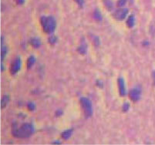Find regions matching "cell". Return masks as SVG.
Here are the masks:
<instances>
[{
	"label": "cell",
	"instance_id": "1",
	"mask_svg": "<svg viewBox=\"0 0 155 145\" xmlns=\"http://www.w3.org/2000/svg\"><path fill=\"white\" fill-rule=\"evenodd\" d=\"M35 132V128L31 124H22L20 127H13L12 130V135L17 138H27L32 136Z\"/></svg>",
	"mask_w": 155,
	"mask_h": 145
},
{
	"label": "cell",
	"instance_id": "2",
	"mask_svg": "<svg viewBox=\"0 0 155 145\" xmlns=\"http://www.w3.org/2000/svg\"><path fill=\"white\" fill-rule=\"evenodd\" d=\"M41 26L46 33L52 34L55 31L56 22L53 16H43L40 20Z\"/></svg>",
	"mask_w": 155,
	"mask_h": 145
},
{
	"label": "cell",
	"instance_id": "3",
	"mask_svg": "<svg viewBox=\"0 0 155 145\" xmlns=\"http://www.w3.org/2000/svg\"><path fill=\"white\" fill-rule=\"evenodd\" d=\"M80 103L81 107H82V110L85 116L86 117H91L93 114V107L91 100L86 97H82L80 100Z\"/></svg>",
	"mask_w": 155,
	"mask_h": 145
},
{
	"label": "cell",
	"instance_id": "4",
	"mask_svg": "<svg viewBox=\"0 0 155 145\" xmlns=\"http://www.w3.org/2000/svg\"><path fill=\"white\" fill-rule=\"evenodd\" d=\"M141 89L139 86H136L129 92L130 98L134 102L138 101L141 98Z\"/></svg>",
	"mask_w": 155,
	"mask_h": 145
},
{
	"label": "cell",
	"instance_id": "5",
	"mask_svg": "<svg viewBox=\"0 0 155 145\" xmlns=\"http://www.w3.org/2000/svg\"><path fill=\"white\" fill-rule=\"evenodd\" d=\"M21 59L20 57H16V59H14L13 62L12 63V65L10 67V72L12 75H15L17 72H19L21 68Z\"/></svg>",
	"mask_w": 155,
	"mask_h": 145
},
{
	"label": "cell",
	"instance_id": "6",
	"mask_svg": "<svg viewBox=\"0 0 155 145\" xmlns=\"http://www.w3.org/2000/svg\"><path fill=\"white\" fill-rule=\"evenodd\" d=\"M128 13V9L125 8L119 9L116 10L114 13V17L118 20H123L127 16Z\"/></svg>",
	"mask_w": 155,
	"mask_h": 145
},
{
	"label": "cell",
	"instance_id": "7",
	"mask_svg": "<svg viewBox=\"0 0 155 145\" xmlns=\"http://www.w3.org/2000/svg\"><path fill=\"white\" fill-rule=\"evenodd\" d=\"M118 86H119V91L121 96H124L126 95V86L125 83H124V79L119 78L118 79Z\"/></svg>",
	"mask_w": 155,
	"mask_h": 145
},
{
	"label": "cell",
	"instance_id": "8",
	"mask_svg": "<svg viewBox=\"0 0 155 145\" xmlns=\"http://www.w3.org/2000/svg\"><path fill=\"white\" fill-rule=\"evenodd\" d=\"M30 43L34 48H39L41 45V42L38 38H33V39H30Z\"/></svg>",
	"mask_w": 155,
	"mask_h": 145
},
{
	"label": "cell",
	"instance_id": "9",
	"mask_svg": "<svg viewBox=\"0 0 155 145\" xmlns=\"http://www.w3.org/2000/svg\"><path fill=\"white\" fill-rule=\"evenodd\" d=\"M134 24H135V18L133 15L130 16L129 18H128L127 21V25L128 26V27L132 28L134 27Z\"/></svg>",
	"mask_w": 155,
	"mask_h": 145
},
{
	"label": "cell",
	"instance_id": "10",
	"mask_svg": "<svg viewBox=\"0 0 155 145\" xmlns=\"http://www.w3.org/2000/svg\"><path fill=\"white\" fill-rule=\"evenodd\" d=\"M104 4L108 10H111L114 8V3L112 0H104Z\"/></svg>",
	"mask_w": 155,
	"mask_h": 145
},
{
	"label": "cell",
	"instance_id": "11",
	"mask_svg": "<svg viewBox=\"0 0 155 145\" xmlns=\"http://www.w3.org/2000/svg\"><path fill=\"white\" fill-rule=\"evenodd\" d=\"M72 133H73V130H65V131H63V133H62V137L65 140L69 139L70 137H71V135H72Z\"/></svg>",
	"mask_w": 155,
	"mask_h": 145
},
{
	"label": "cell",
	"instance_id": "12",
	"mask_svg": "<svg viewBox=\"0 0 155 145\" xmlns=\"http://www.w3.org/2000/svg\"><path fill=\"white\" fill-rule=\"evenodd\" d=\"M7 53V48L5 45H3V36H2V53H1V57H2V61L4 59V57H6Z\"/></svg>",
	"mask_w": 155,
	"mask_h": 145
},
{
	"label": "cell",
	"instance_id": "13",
	"mask_svg": "<svg viewBox=\"0 0 155 145\" xmlns=\"http://www.w3.org/2000/svg\"><path fill=\"white\" fill-rule=\"evenodd\" d=\"M35 62V59L33 56L29 57V59H28V60H27V68L28 69L31 68V67L34 65Z\"/></svg>",
	"mask_w": 155,
	"mask_h": 145
},
{
	"label": "cell",
	"instance_id": "14",
	"mask_svg": "<svg viewBox=\"0 0 155 145\" xmlns=\"http://www.w3.org/2000/svg\"><path fill=\"white\" fill-rule=\"evenodd\" d=\"M9 101V97L8 95H5L2 99V101H1V105H2V108H4L7 105V104Z\"/></svg>",
	"mask_w": 155,
	"mask_h": 145
},
{
	"label": "cell",
	"instance_id": "15",
	"mask_svg": "<svg viewBox=\"0 0 155 145\" xmlns=\"http://www.w3.org/2000/svg\"><path fill=\"white\" fill-rule=\"evenodd\" d=\"M79 53L81 54H85L86 53V44L85 43H83L80 47H79Z\"/></svg>",
	"mask_w": 155,
	"mask_h": 145
},
{
	"label": "cell",
	"instance_id": "16",
	"mask_svg": "<svg viewBox=\"0 0 155 145\" xmlns=\"http://www.w3.org/2000/svg\"><path fill=\"white\" fill-rule=\"evenodd\" d=\"M93 17L96 20H98V21H101L102 20V16H101V13H100L98 9H96L94 11V12H93Z\"/></svg>",
	"mask_w": 155,
	"mask_h": 145
},
{
	"label": "cell",
	"instance_id": "17",
	"mask_svg": "<svg viewBox=\"0 0 155 145\" xmlns=\"http://www.w3.org/2000/svg\"><path fill=\"white\" fill-rule=\"evenodd\" d=\"M126 2H127V0H118L117 5L120 7H123L126 4Z\"/></svg>",
	"mask_w": 155,
	"mask_h": 145
},
{
	"label": "cell",
	"instance_id": "18",
	"mask_svg": "<svg viewBox=\"0 0 155 145\" xmlns=\"http://www.w3.org/2000/svg\"><path fill=\"white\" fill-rule=\"evenodd\" d=\"M56 41H57V39L56 36H51V37L49 39V42L51 43V44H55V43H56Z\"/></svg>",
	"mask_w": 155,
	"mask_h": 145
},
{
	"label": "cell",
	"instance_id": "19",
	"mask_svg": "<svg viewBox=\"0 0 155 145\" xmlns=\"http://www.w3.org/2000/svg\"><path fill=\"white\" fill-rule=\"evenodd\" d=\"M74 1L77 2V5H78L80 7H83V5H84V0H74Z\"/></svg>",
	"mask_w": 155,
	"mask_h": 145
},
{
	"label": "cell",
	"instance_id": "20",
	"mask_svg": "<svg viewBox=\"0 0 155 145\" xmlns=\"http://www.w3.org/2000/svg\"><path fill=\"white\" fill-rule=\"evenodd\" d=\"M129 107L130 104H128V103H125V104L123 105V110H124V111H127V110H129Z\"/></svg>",
	"mask_w": 155,
	"mask_h": 145
},
{
	"label": "cell",
	"instance_id": "21",
	"mask_svg": "<svg viewBox=\"0 0 155 145\" xmlns=\"http://www.w3.org/2000/svg\"><path fill=\"white\" fill-rule=\"evenodd\" d=\"M28 107L30 110H33L35 109V104L33 103H29L28 104Z\"/></svg>",
	"mask_w": 155,
	"mask_h": 145
},
{
	"label": "cell",
	"instance_id": "22",
	"mask_svg": "<svg viewBox=\"0 0 155 145\" xmlns=\"http://www.w3.org/2000/svg\"><path fill=\"white\" fill-rule=\"evenodd\" d=\"M16 2H17L18 4L22 5V4H23L24 2H25V0H16Z\"/></svg>",
	"mask_w": 155,
	"mask_h": 145
},
{
	"label": "cell",
	"instance_id": "23",
	"mask_svg": "<svg viewBox=\"0 0 155 145\" xmlns=\"http://www.w3.org/2000/svg\"><path fill=\"white\" fill-rule=\"evenodd\" d=\"M152 77H153L154 82V84H155V70H154L153 72H152Z\"/></svg>",
	"mask_w": 155,
	"mask_h": 145
}]
</instances>
